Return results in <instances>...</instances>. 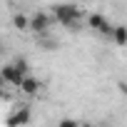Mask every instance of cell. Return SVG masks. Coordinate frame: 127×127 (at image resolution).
<instances>
[{
	"label": "cell",
	"instance_id": "obj_7",
	"mask_svg": "<svg viewBox=\"0 0 127 127\" xmlns=\"http://www.w3.org/2000/svg\"><path fill=\"white\" fill-rule=\"evenodd\" d=\"M110 37H112V42H115L117 47H125V45H127V28H125V25H115L112 32H110Z\"/></svg>",
	"mask_w": 127,
	"mask_h": 127
},
{
	"label": "cell",
	"instance_id": "obj_2",
	"mask_svg": "<svg viewBox=\"0 0 127 127\" xmlns=\"http://www.w3.org/2000/svg\"><path fill=\"white\" fill-rule=\"evenodd\" d=\"M52 23H55V20H52V15H50V13H42V10H40V13H35V15L30 18V23H28V30H32V32H35L37 37H45V35L50 32Z\"/></svg>",
	"mask_w": 127,
	"mask_h": 127
},
{
	"label": "cell",
	"instance_id": "obj_10",
	"mask_svg": "<svg viewBox=\"0 0 127 127\" xmlns=\"http://www.w3.org/2000/svg\"><path fill=\"white\" fill-rule=\"evenodd\" d=\"M57 127H80V122L77 120H72V117H65V120H60V125Z\"/></svg>",
	"mask_w": 127,
	"mask_h": 127
},
{
	"label": "cell",
	"instance_id": "obj_3",
	"mask_svg": "<svg viewBox=\"0 0 127 127\" xmlns=\"http://www.w3.org/2000/svg\"><path fill=\"white\" fill-rule=\"evenodd\" d=\"M0 80L8 82V85H13V87H20V82L25 80V75L13 65V62H8V65H3V70H0Z\"/></svg>",
	"mask_w": 127,
	"mask_h": 127
},
{
	"label": "cell",
	"instance_id": "obj_5",
	"mask_svg": "<svg viewBox=\"0 0 127 127\" xmlns=\"http://www.w3.org/2000/svg\"><path fill=\"white\" fill-rule=\"evenodd\" d=\"M30 122V107H20L8 117V127H25Z\"/></svg>",
	"mask_w": 127,
	"mask_h": 127
},
{
	"label": "cell",
	"instance_id": "obj_12",
	"mask_svg": "<svg viewBox=\"0 0 127 127\" xmlns=\"http://www.w3.org/2000/svg\"><path fill=\"white\" fill-rule=\"evenodd\" d=\"M80 127H92V125H82V122H80Z\"/></svg>",
	"mask_w": 127,
	"mask_h": 127
},
{
	"label": "cell",
	"instance_id": "obj_8",
	"mask_svg": "<svg viewBox=\"0 0 127 127\" xmlns=\"http://www.w3.org/2000/svg\"><path fill=\"white\" fill-rule=\"evenodd\" d=\"M28 23H30V18H28L25 13H15V15H13V25H15V30L25 32V30H28Z\"/></svg>",
	"mask_w": 127,
	"mask_h": 127
},
{
	"label": "cell",
	"instance_id": "obj_6",
	"mask_svg": "<svg viewBox=\"0 0 127 127\" xmlns=\"http://www.w3.org/2000/svg\"><path fill=\"white\" fill-rule=\"evenodd\" d=\"M40 87H42V85H40V80H37V77H32V75H28V77L20 82V87H18V90H20V92H25L28 97H35V95L40 92Z\"/></svg>",
	"mask_w": 127,
	"mask_h": 127
},
{
	"label": "cell",
	"instance_id": "obj_4",
	"mask_svg": "<svg viewBox=\"0 0 127 127\" xmlns=\"http://www.w3.org/2000/svg\"><path fill=\"white\" fill-rule=\"evenodd\" d=\"M87 25H90L95 32L107 35V37H110V32H112V25L107 23V18H105L102 13H90V15H87Z\"/></svg>",
	"mask_w": 127,
	"mask_h": 127
},
{
	"label": "cell",
	"instance_id": "obj_1",
	"mask_svg": "<svg viewBox=\"0 0 127 127\" xmlns=\"http://www.w3.org/2000/svg\"><path fill=\"white\" fill-rule=\"evenodd\" d=\"M85 18L82 8L75 5V3H57L52 8V20L65 25L67 30H80V20Z\"/></svg>",
	"mask_w": 127,
	"mask_h": 127
},
{
	"label": "cell",
	"instance_id": "obj_11",
	"mask_svg": "<svg viewBox=\"0 0 127 127\" xmlns=\"http://www.w3.org/2000/svg\"><path fill=\"white\" fill-rule=\"evenodd\" d=\"M40 45L47 47V50H55V47H57V40H45V37H40Z\"/></svg>",
	"mask_w": 127,
	"mask_h": 127
},
{
	"label": "cell",
	"instance_id": "obj_9",
	"mask_svg": "<svg viewBox=\"0 0 127 127\" xmlns=\"http://www.w3.org/2000/svg\"><path fill=\"white\" fill-rule=\"evenodd\" d=\"M13 65H15V67H18V70H20L25 77L30 75V65H28V60H23V57H15V60H13Z\"/></svg>",
	"mask_w": 127,
	"mask_h": 127
}]
</instances>
